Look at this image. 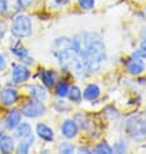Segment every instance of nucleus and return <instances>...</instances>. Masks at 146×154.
<instances>
[{
  "instance_id": "nucleus-1",
  "label": "nucleus",
  "mask_w": 146,
  "mask_h": 154,
  "mask_svg": "<svg viewBox=\"0 0 146 154\" xmlns=\"http://www.w3.org/2000/svg\"><path fill=\"white\" fill-rule=\"evenodd\" d=\"M74 48L84 62L88 72L98 71L106 61V51L101 38L93 32H84L75 38Z\"/></svg>"
},
{
  "instance_id": "nucleus-2",
  "label": "nucleus",
  "mask_w": 146,
  "mask_h": 154,
  "mask_svg": "<svg viewBox=\"0 0 146 154\" xmlns=\"http://www.w3.org/2000/svg\"><path fill=\"white\" fill-rule=\"evenodd\" d=\"M126 131L133 140H144L146 137V115L136 114L127 119Z\"/></svg>"
},
{
  "instance_id": "nucleus-3",
  "label": "nucleus",
  "mask_w": 146,
  "mask_h": 154,
  "mask_svg": "<svg viewBox=\"0 0 146 154\" xmlns=\"http://www.w3.org/2000/svg\"><path fill=\"white\" fill-rule=\"evenodd\" d=\"M11 31L17 38L30 36V35H31V31H32L31 20H30L27 16H25V14L17 16L16 18L13 20V23H12Z\"/></svg>"
},
{
  "instance_id": "nucleus-4",
  "label": "nucleus",
  "mask_w": 146,
  "mask_h": 154,
  "mask_svg": "<svg viewBox=\"0 0 146 154\" xmlns=\"http://www.w3.org/2000/svg\"><path fill=\"white\" fill-rule=\"evenodd\" d=\"M44 113H45V105L40 102V100L30 101L27 104H25L22 108V114L27 118H36L43 115Z\"/></svg>"
},
{
  "instance_id": "nucleus-5",
  "label": "nucleus",
  "mask_w": 146,
  "mask_h": 154,
  "mask_svg": "<svg viewBox=\"0 0 146 154\" xmlns=\"http://www.w3.org/2000/svg\"><path fill=\"white\" fill-rule=\"evenodd\" d=\"M18 100V93L14 88L12 87H5L2 89V92H0V101H2V104L4 106H11L17 102Z\"/></svg>"
},
{
  "instance_id": "nucleus-6",
  "label": "nucleus",
  "mask_w": 146,
  "mask_h": 154,
  "mask_svg": "<svg viewBox=\"0 0 146 154\" xmlns=\"http://www.w3.org/2000/svg\"><path fill=\"white\" fill-rule=\"evenodd\" d=\"M30 76V71L25 65H14L12 71V82L13 83H22L26 82Z\"/></svg>"
},
{
  "instance_id": "nucleus-7",
  "label": "nucleus",
  "mask_w": 146,
  "mask_h": 154,
  "mask_svg": "<svg viewBox=\"0 0 146 154\" xmlns=\"http://www.w3.org/2000/svg\"><path fill=\"white\" fill-rule=\"evenodd\" d=\"M127 70L132 75H138L145 70V62L142 58L133 56L129 61L127 62Z\"/></svg>"
},
{
  "instance_id": "nucleus-8",
  "label": "nucleus",
  "mask_w": 146,
  "mask_h": 154,
  "mask_svg": "<svg viewBox=\"0 0 146 154\" xmlns=\"http://www.w3.org/2000/svg\"><path fill=\"white\" fill-rule=\"evenodd\" d=\"M20 123H21V112L18 109L11 110L5 117V126L9 130H14L16 127H18Z\"/></svg>"
},
{
  "instance_id": "nucleus-9",
  "label": "nucleus",
  "mask_w": 146,
  "mask_h": 154,
  "mask_svg": "<svg viewBox=\"0 0 146 154\" xmlns=\"http://www.w3.org/2000/svg\"><path fill=\"white\" fill-rule=\"evenodd\" d=\"M76 134H78V126L74 121L71 119H67V121L63 122L62 125V135L67 139H71V137H75Z\"/></svg>"
},
{
  "instance_id": "nucleus-10",
  "label": "nucleus",
  "mask_w": 146,
  "mask_h": 154,
  "mask_svg": "<svg viewBox=\"0 0 146 154\" xmlns=\"http://www.w3.org/2000/svg\"><path fill=\"white\" fill-rule=\"evenodd\" d=\"M36 132L39 135V137L45 140V141H52L53 140V131L47 126V125H43V123H39L36 126Z\"/></svg>"
},
{
  "instance_id": "nucleus-11",
  "label": "nucleus",
  "mask_w": 146,
  "mask_h": 154,
  "mask_svg": "<svg viewBox=\"0 0 146 154\" xmlns=\"http://www.w3.org/2000/svg\"><path fill=\"white\" fill-rule=\"evenodd\" d=\"M84 98L85 100H89V101H92V100H96V98L100 96V87L96 84H89L87 88L84 89Z\"/></svg>"
},
{
  "instance_id": "nucleus-12",
  "label": "nucleus",
  "mask_w": 146,
  "mask_h": 154,
  "mask_svg": "<svg viewBox=\"0 0 146 154\" xmlns=\"http://www.w3.org/2000/svg\"><path fill=\"white\" fill-rule=\"evenodd\" d=\"M13 149V139L9 136H2L0 137V150H2V153H11Z\"/></svg>"
},
{
  "instance_id": "nucleus-13",
  "label": "nucleus",
  "mask_w": 146,
  "mask_h": 154,
  "mask_svg": "<svg viewBox=\"0 0 146 154\" xmlns=\"http://www.w3.org/2000/svg\"><path fill=\"white\" fill-rule=\"evenodd\" d=\"M32 141H34L32 134L26 136V137H23V139H21V143H20L18 146H17V153H23V154L29 153V149L32 145Z\"/></svg>"
},
{
  "instance_id": "nucleus-14",
  "label": "nucleus",
  "mask_w": 146,
  "mask_h": 154,
  "mask_svg": "<svg viewBox=\"0 0 146 154\" xmlns=\"http://www.w3.org/2000/svg\"><path fill=\"white\" fill-rule=\"evenodd\" d=\"M30 95H31L36 100H44L47 97V91L41 85H38V84H34V85H30Z\"/></svg>"
},
{
  "instance_id": "nucleus-15",
  "label": "nucleus",
  "mask_w": 146,
  "mask_h": 154,
  "mask_svg": "<svg viewBox=\"0 0 146 154\" xmlns=\"http://www.w3.org/2000/svg\"><path fill=\"white\" fill-rule=\"evenodd\" d=\"M40 79L43 80V83H44L47 87H52L56 82V74L50 70H43L40 72Z\"/></svg>"
},
{
  "instance_id": "nucleus-16",
  "label": "nucleus",
  "mask_w": 146,
  "mask_h": 154,
  "mask_svg": "<svg viewBox=\"0 0 146 154\" xmlns=\"http://www.w3.org/2000/svg\"><path fill=\"white\" fill-rule=\"evenodd\" d=\"M12 51H13V53L16 54L17 57H20L23 62H26V63H32L34 60L29 56L27 49H25V48H13Z\"/></svg>"
},
{
  "instance_id": "nucleus-17",
  "label": "nucleus",
  "mask_w": 146,
  "mask_h": 154,
  "mask_svg": "<svg viewBox=\"0 0 146 154\" xmlns=\"http://www.w3.org/2000/svg\"><path fill=\"white\" fill-rule=\"evenodd\" d=\"M31 135V127L27 123H22V125H18V128H17V137L18 139H23L26 136Z\"/></svg>"
},
{
  "instance_id": "nucleus-18",
  "label": "nucleus",
  "mask_w": 146,
  "mask_h": 154,
  "mask_svg": "<svg viewBox=\"0 0 146 154\" xmlns=\"http://www.w3.org/2000/svg\"><path fill=\"white\" fill-rule=\"evenodd\" d=\"M68 97H70L71 101L74 102H79L81 100V91L79 89V87H76V85H72V87L68 89Z\"/></svg>"
},
{
  "instance_id": "nucleus-19",
  "label": "nucleus",
  "mask_w": 146,
  "mask_h": 154,
  "mask_svg": "<svg viewBox=\"0 0 146 154\" xmlns=\"http://www.w3.org/2000/svg\"><path fill=\"white\" fill-rule=\"evenodd\" d=\"M21 7H22L21 0H7V11H9L11 13L18 12Z\"/></svg>"
},
{
  "instance_id": "nucleus-20",
  "label": "nucleus",
  "mask_w": 146,
  "mask_h": 154,
  "mask_svg": "<svg viewBox=\"0 0 146 154\" xmlns=\"http://www.w3.org/2000/svg\"><path fill=\"white\" fill-rule=\"evenodd\" d=\"M68 89H70V87H68V84L66 82H59L57 84V88H56V93L59 97H66L68 93Z\"/></svg>"
},
{
  "instance_id": "nucleus-21",
  "label": "nucleus",
  "mask_w": 146,
  "mask_h": 154,
  "mask_svg": "<svg viewBox=\"0 0 146 154\" xmlns=\"http://www.w3.org/2000/svg\"><path fill=\"white\" fill-rule=\"evenodd\" d=\"M93 152H94V153H98V154H101V153L111 154V153H113V148H111L107 143H100L96 148L93 149Z\"/></svg>"
},
{
  "instance_id": "nucleus-22",
  "label": "nucleus",
  "mask_w": 146,
  "mask_h": 154,
  "mask_svg": "<svg viewBox=\"0 0 146 154\" xmlns=\"http://www.w3.org/2000/svg\"><path fill=\"white\" fill-rule=\"evenodd\" d=\"M78 3L84 9H92L94 7V0H78Z\"/></svg>"
},
{
  "instance_id": "nucleus-23",
  "label": "nucleus",
  "mask_w": 146,
  "mask_h": 154,
  "mask_svg": "<svg viewBox=\"0 0 146 154\" xmlns=\"http://www.w3.org/2000/svg\"><path fill=\"white\" fill-rule=\"evenodd\" d=\"M113 152H115V153H126L127 152V144L124 143V141H119V143L114 146Z\"/></svg>"
},
{
  "instance_id": "nucleus-24",
  "label": "nucleus",
  "mask_w": 146,
  "mask_h": 154,
  "mask_svg": "<svg viewBox=\"0 0 146 154\" xmlns=\"http://www.w3.org/2000/svg\"><path fill=\"white\" fill-rule=\"evenodd\" d=\"M59 152L65 153V154H70V153L74 152V146H72L71 144H68V143H65V144H62L61 146H59Z\"/></svg>"
},
{
  "instance_id": "nucleus-25",
  "label": "nucleus",
  "mask_w": 146,
  "mask_h": 154,
  "mask_svg": "<svg viewBox=\"0 0 146 154\" xmlns=\"http://www.w3.org/2000/svg\"><path fill=\"white\" fill-rule=\"evenodd\" d=\"M133 56L135 57H138V58H142V60H145L146 58V52L142 49V48H140V49H137L135 53H133Z\"/></svg>"
},
{
  "instance_id": "nucleus-26",
  "label": "nucleus",
  "mask_w": 146,
  "mask_h": 154,
  "mask_svg": "<svg viewBox=\"0 0 146 154\" xmlns=\"http://www.w3.org/2000/svg\"><path fill=\"white\" fill-rule=\"evenodd\" d=\"M7 12V0H0V14Z\"/></svg>"
},
{
  "instance_id": "nucleus-27",
  "label": "nucleus",
  "mask_w": 146,
  "mask_h": 154,
  "mask_svg": "<svg viewBox=\"0 0 146 154\" xmlns=\"http://www.w3.org/2000/svg\"><path fill=\"white\" fill-rule=\"evenodd\" d=\"M5 30H7V27H5V23L0 21V39H2V38L4 36V34H5Z\"/></svg>"
},
{
  "instance_id": "nucleus-28",
  "label": "nucleus",
  "mask_w": 146,
  "mask_h": 154,
  "mask_svg": "<svg viewBox=\"0 0 146 154\" xmlns=\"http://www.w3.org/2000/svg\"><path fill=\"white\" fill-rule=\"evenodd\" d=\"M7 67V62H5V60H4V57L0 54V71L4 70Z\"/></svg>"
},
{
  "instance_id": "nucleus-29",
  "label": "nucleus",
  "mask_w": 146,
  "mask_h": 154,
  "mask_svg": "<svg viewBox=\"0 0 146 154\" xmlns=\"http://www.w3.org/2000/svg\"><path fill=\"white\" fill-rule=\"evenodd\" d=\"M141 48H142L145 52H146V39H144L142 40V43H141Z\"/></svg>"
},
{
  "instance_id": "nucleus-30",
  "label": "nucleus",
  "mask_w": 146,
  "mask_h": 154,
  "mask_svg": "<svg viewBox=\"0 0 146 154\" xmlns=\"http://www.w3.org/2000/svg\"><path fill=\"white\" fill-rule=\"evenodd\" d=\"M79 152H81V153H83V152H85V153H91V150H89V149H87V148H80V149H79Z\"/></svg>"
},
{
  "instance_id": "nucleus-31",
  "label": "nucleus",
  "mask_w": 146,
  "mask_h": 154,
  "mask_svg": "<svg viewBox=\"0 0 146 154\" xmlns=\"http://www.w3.org/2000/svg\"><path fill=\"white\" fill-rule=\"evenodd\" d=\"M58 4H67L68 3V0H56Z\"/></svg>"
},
{
  "instance_id": "nucleus-32",
  "label": "nucleus",
  "mask_w": 146,
  "mask_h": 154,
  "mask_svg": "<svg viewBox=\"0 0 146 154\" xmlns=\"http://www.w3.org/2000/svg\"><path fill=\"white\" fill-rule=\"evenodd\" d=\"M3 136V131H2V128H0V137Z\"/></svg>"
}]
</instances>
